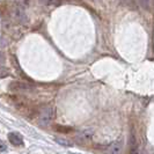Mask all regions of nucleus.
<instances>
[{
    "label": "nucleus",
    "mask_w": 154,
    "mask_h": 154,
    "mask_svg": "<svg viewBox=\"0 0 154 154\" xmlns=\"http://www.w3.org/2000/svg\"><path fill=\"white\" fill-rule=\"evenodd\" d=\"M54 117V110L51 107H45L41 110L38 116V124L41 126H46L52 122Z\"/></svg>",
    "instance_id": "nucleus-1"
},
{
    "label": "nucleus",
    "mask_w": 154,
    "mask_h": 154,
    "mask_svg": "<svg viewBox=\"0 0 154 154\" xmlns=\"http://www.w3.org/2000/svg\"><path fill=\"white\" fill-rule=\"evenodd\" d=\"M8 89L13 92H30L34 89V86L23 81H13L8 85Z\"/></svg>",
    "instance_id": "nucleus-2"
},
{
    "label": "nucleus",
    "mask_w": 154,
    "mask_h": 154,
    "mask_svg": "<svg viewBox=\"0 0 154 154\" xmlns=\"http://www.w3.org/2000/svg\"><path fill=\"white\" fill-rule=\"evenodd\" d=\"M7 137H8L9 143H11L13 146H16V147H23L24 146L23 137L20 134V133H17V132H9Z\"/></svg>",
    "instance_id": "nucleus-3"
},
{
    "label": "nucleus",
    "mask_w": 154,
    "mask_h": 154,
    "mask_svg": "<svg viewBox=\"0 0 154 154\" xmlns=\"http://www.w3.org/2000/svg\"><path fill=\"white\" fill-rule=\"evenodd\" d=\"M93 136V130L92 129H87V130H84L81 131L79 134H78V140H87V139H91V137Z\"/></svg>",
    "instance_id": "nucleus-4"
},
{
    "label": "nucleus",
    "mask_w": 154,
    "mask_h": 154,
    "mask_svg": "<svg viewBox=\"0 0 154 154\" xmlns=\"http://www.w3.org/2000/svg\"><path fill=\"white\" fill-rule=\"evenodd\" d=\"M54 140H56V143H57V144H59V145H62V146H64V147L73 146V141H71V140L67 139V138H60V137H57Z\"/></svg>",
    "instance_id": "nucleus-5"
},
{
    "label": "nucleus",
    "mask_w": 154,
    "mask_h": 154,
    "mask_svg": "<svg viewBox=\"0 0 154 154\" xmlns=\"http://www.w3.org/2000/svg\"><path fill=\"white\" fill-rule=\"evenodd\" d=\"M121 149H122V143H121V141H115V143H112L108 148V151L111 152V153H118V152H121Z\"/></svg>",
    "instance_id": "nucleus-6"
},
{
    "label": "nucleus",
    "mask_w": 154,
    "mask_h": 154,
    "mask_svg": "<svg viewBox=\"0 0 154 154\" xmlns=\"http://www.w3.org/2000/svg\"><path fill=\"white\" fill-rule=\"evenodd\" d=\"M11 74V71L7 67H4V66H0V79H4V78L8 77Z\"/></svg>",
    "instance_id": "nucleus-7"
},
{
    "label": "nucleus",
    "mask_w": 154,
    "mask_h": 154,
    "mask_svg": "<svg viewBox=\"0 0 154 154\" xmlns=\"http://www.w3.org/2000/svg\"><path fill=\"white\" fill-rule=\"evenodd\" d=\"M0 151H1V152L7 151V144H6L4 140H0Z\"/></svg>",
    "instance_id": "nucleus-8"
},
{
    "label": "nucleus",
    "mask_w": 154,
    "mask_h": 154,
    "mask_svg": "<svg viewBox=\"0 0 154 154\" xmlns=\"http://www.w3.org/2000/svg\"><path fill=\"white\" fill-rule=\"evenodd\" d=\"M43 2H45V4H48V5H56V4H58V0H42Z\"/></svg>",
    "instance_id": "nucleus-9"
}]
</instances>
